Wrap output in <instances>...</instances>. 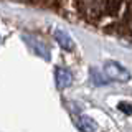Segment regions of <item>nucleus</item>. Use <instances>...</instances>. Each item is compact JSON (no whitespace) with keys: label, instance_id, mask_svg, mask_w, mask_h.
<instances>
[{"label":"nucleus","instance_id":"0eeeda50","mask_svg":"<svg viewBox=\"0 0 132 132\" xmlns=\"http://www.w3.org/2000/svg\"><path fill=\"white\" fill-rule=\"evenodd\" d=\"M119 107H121V109L124 111V112H127V114H129V112H130V107H129V106H127V104H122V106H119Z\"/></svg>","mask_w":132,"mask_h":132},{"label":"nucleus","instance_id":"20e7f679","mask_svg":"<svg viewBox=\"0 0 132 132\" xmlns=\"http://www.w3.org/2000/svg\"><path fill=\"white\" fill-rule=\"evenodd\" d=\"M56 84L60 89L66 88V86L71 84V73L64 68H58L56 69Z\"/></svg>","mask_w":132,"mask_h":132},{"label":"nucleus","instance_id":"423d86ee","mask_svg":"<svg viewBox=\"0 0 132 132\" xmlns=\"http://www.w3.org/2000/svg\"><path fill=\"white\" fill-rule=\"evenodd\" d=\"M93 81L96 82V84H106V82H107L106 79H102V76L97 71H93Z\"/></svg>","mask_w":132,"mask_h":132},{"label":"nucleus","instance_id":"f257e3e1","mask_svg":"<svg viewBox=\"0 0 132 132\" xmlns=\"http://www.w3.org/2000/svg\"><path fill=\"white\" fill-rule=\"evenodd\" d=\"M104 73H106L107 78H111V79H124V81H127V79H129V76H130L127 69H124L121 64L114 63V61H109V63H106V66H104ZM107 78H106V79H107Z\"/></svg>","mask_w":132,"mask_h":132},{"label":"nucleus","instance_id":"39448f33","mask_svg":"<svg viewBox=\"0 0 132 132\" xmlns=\"http://www.w3.org/2000/svg\"><path fill=\"white\" fill-rule=\"evenodd\" d=\"M55 38H56V41H58V43H60L64 50H71V48L74 46L71 36H69L66 31H63V30H55Z\"/></svg>","mask_w":132,"mask_h":132},{"label":"nucleus","instance_id":"7ed1b4c3","mask_svg":"<svg viewBox=\"0 0 132 132\" xmlns=\"http://www.w3.org/2000/svg\"><path fill=\"white\" fill-rule=\"evenodd\" d=\"M76 124H78V127H79L82 132H96L97 130V124L94 122L89 116H79Z\"/></svg>","mask_w":132,"mask_h":132},{"label":"nucleus","instance_id":"f03ea898","mask_svg":"<svg viewBox=\"0 0 132 132\" xmlns=\"http://www.w3.org/2000/svg\"><path fill=\"white\" fill-rule=\"evenodd\" d=\"M25 41H27L28 45L31 46V50L36 53V55H40V56H43V58H50V53H48V48L45 46L43 43H40L38 40H35L33 36H25Z\"/></svg>","mask_w":132,"mask_h":132}]
</instances>
